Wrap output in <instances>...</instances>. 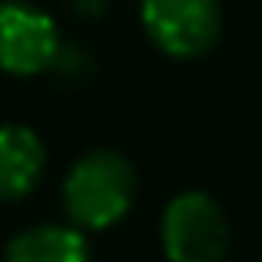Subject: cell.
I'll return each mask as SVG.
<instances>
[{"instance_id": "obj_6", "label": "cell", "mask_w": 262, "mask_h": 262, "mask_svg": "<svg viewBox=\"0 0 262 262\" xmlns=\"http://www.w3.org/2000/svg\"><path fill=\"white\" fill-rule=\"evenodd\" d=\"M7 262H90V252L77 229L40 226L13 239L7 249Z\"/></svg>"}, {"instance_id": "obj_4", "label": "cell", "mask_w": 262, "mask_h": 262, "mask_svg": "<svg viewBox=\"0 0 262 262\" xmlns=\"http://www.w3.org/2000/svg\"><path fill=\"white\" fill-rule=\"evenodd\" d=\"M60 37L47 13L27 4H0V70L7 73H40L57 60Z\"/></svg>"}, {"instance_id": "obj_2", "label": "cell", "mask_w": 262, "mask_h": 262, "mask_svg": "<svg viewBox=\"0 0 262 262\" xmlns=\"http://www.w3.org/2000/svg\"><path fill=\"white\" fill-rule=\"evenodd\" d=\"M229 229L206 192H183L163 216V249L169 262H219L226 256Z\"/></svg>"}, {"instance_id": "obj_1", "label": "cell", "mask_w": 262, "mask_h": 262, "mask_svg": "<svg viewBox=\"0 0 262 262\" xmlns=\"http://www.w3.org/2000/svg\"><path fill=\"white\" fill-rule=\"evenodd\" d=\"M133 199V169L120 153H86L70 169L63 186V203L73 223L86 229L113 226Z\"/></svg>"}, {"instance_id": "obj_3", "label": "cell", "mask_w": 262, "mask_h": 262, "mask_svg": "<svg viewBox=\"0 0 262 262\" xmlns=\"http://www.w3.org/2000/svg\"><path fill=\"white\" fill-rule=\"evenodd\" d=\"M149 37L173 57H199L219 33L216 0H143Z\"/></svg>"}, {"instance_id": "obj_5", "label": "cell", "mask_w": 262, "mask_h": 262, "mask_svg": "<svg viewBox=\"0 0 262 262\" xmlns=\"http://www.w3.org/2000/svg\"><path fill=\"white\" fill-rule=\"evenodd\" d=\"M43 173V146L24 126H0V199H17Z\"/></svg>"}]
</instances>
